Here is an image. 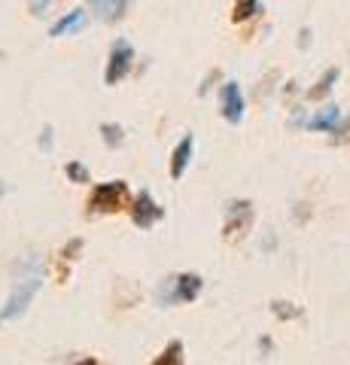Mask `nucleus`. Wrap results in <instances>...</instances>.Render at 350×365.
Segmentation results:
<instances>
[{
	"mask_svg": "<svg viewBox=\"0 0 350 365\" xmlns=\"http://www.w3.org/2000/svg\"><path fill=\"white\" fill-rule=\"evenodd\" d=\"M220 104H222V116L225 122L238 125L244 119V95H241V86L238 83H225L222 86V95H220Z\"/></svg>",
	"mask_w": 350,
	"mask_h": 365,
	"instance_id": "6e6552de",
	"label": "nucleus"
},
{
	"mask_svg": "<svg viewBox=\"0 0 350 365\" xmlns=\"http://www.w3.org/2000/svg\"><path fill=\"white\" fill-rule=\"evenodd\" d=\"M86 6L104 25H116L128 16V0H86Z\"/></svg>",
	"mask_w": 350,
	"mask_h": 365,
	"instance_id": "423d86ee",
	"label": "nucleus"
},
{
	"mask_svg": "<svg viewBox=\"0 0 350 365\" xmlns=\"http://www.w3.org/2000/svg\"><path fill=\"white\" fill-rule=\"evenodd\" d=\"M40 287H43V265H40V259H28L25 268L19 271L13 292H9V299H6L4 319H16L25 314L28 304L34 302V295L40 292Z\"/></svg>",
	"mask_w": 350,
	"mask_h": 365,
	"instance_id": "f257e3e1",
	"label": "nucleus"
},
{
	"mask_svg": "<svg viewBox=\"0 0 350 365\" xmlns=\"http://www.w3.org/2000/svg\"><path fill=\"white\" fill-rule=\"evenodd\" d=\"M262 13V4L259 0H235V9H232V21H247Z\"/></svg>",
	"mask_w": 350,
	"mask_h": 365,
	"instance_id": "ddd939ff",
	"label": "nucleus"
},
{
	"mask_svg": "<svg viewBox=\"0 0 350 365\" xmlns=\"http://www.w3.org/2000/svg\"><path fill=\"white\" fill-rule=\"evenodd\" d=\"M338 83V67H329V71L323 73V79L314 88H308V101H320V98H326L332 91V86Z\"/></svg>",
	"mask_w": 350,
	"mask_h": 365,
	"instance_id": "f8f14e48",
	"label": "nucleus"
},
{
	"mask_svg": "<svg viewBox=\"0 0 350 365\" xmlns=\"http://www.w3.org/2000/svg\"><path fill=\"white\" fill-rule=\"evenodd\" d=\"M86 28V9H71L67 16H61L58 21L52 25L49 37L52 40H61V37H73V34H80Z\"/></svg>",
	"mask_w": 350,
	"mask_h": 365,
	"instance_id": "1a4fd4ad",
	"label": "nucleus"
},
{
	"mask_svg": "<svg viewBox=\"0 0 350 365\" xmlns=\"http://www.w3.org/2000/svg\"><path fill=\"white\" fill-rule=\"evenodd\" d=\"M153 365H183V344H180V341H171V344L165 347V353Z\"/></svg>",
	"mask_w": 350,
	"mask_h": 365,
	"instance_id": "2eb2a0df",
	"label": "nucleus"
},
{
	"mask_svg": "<svg viewBox=\"0 0 350 365\" xmlns=\"http://www.w3.org/2000/svg\"><path fill=\"white\" fill-rule=\"evenodd\" d=\"M52 4H55V0H31V13L40 19V16H46V9H49Z\"/></svg>",
	"mask_w": 350,
	"mask_h": 365,
	"instance_id": "6ab92c4d",
	"label": "nucleus"
},
{
	"mask_svg": "<svg viewBox=\"0 0 350 365\" xmlns=\"http://www.w3.org/2000/svg\"><path fill=\"white\" fill-rule=\"evenodd\" d=\"M80 365H98V362H95V359H83Z\"/></svg>",
	"mask_w": 350,
	"mask_h": 365,
	"instance_id": "4be33fe9",
	"label": "nucleus"
},
{
	"mask_svg": "<svg viewBox=\"0 0 350 365\" xmlns=\"http://www.w3.org/2000/svg\"><path fill=\"white\" fill-rule=\"evenodd\" d=\"M205 280L198 274H177V277H168V283L159 292V304H186V302H195Z\"/></svg>",
	"mask_w": 350,
	"mask_h": 365,
	"instance_id": "f03ea898",
	"label": "nucleus"
},
{
	"mask_svg": "<svg viewBox=\"0 0 350 365\" xmlns=\"http://www.w3.org/2000/svg\"><path fill=\"white\" fill-rule=\"evenodd\" d=\"M332 134H335V143H350V116H347L341 125H338Z\"/></svg>",
	"mask_w": 350,
	"mask_h": 365,
	"instance_id": "a211bd4d",
	"label": "nucleus"
},
{
	"mask_svg": "<svg viewBox=\"0 0 350 365\" xmlns=\"http://www.w3.org/2000/svg\"><path fill=\"white\" fill-rule=\"evenodd\" d=\"M125 204H128V182L125 180H110V182L95 186L88 207H92L95 213H113V210H122Z\"/></svg>",
	"mask_w": 350,
	"mask_h": 365,
	"instance_id": "7ed1b4c3",
	"label": "nucleus"
},
{
	"mask_svg": "<svg viewBox=\"0 0 350 365\" xmlns=\"http://www.w3.org/2000/svg\"><path fill=\"white\" fill-rule=\"evenodd\" d=\"M67 180H73V182H88L92 180V174L86 170V165H80V162H67Z\"/></svg>",
	"mask_w": 350,
	"mask_h": 365,
	"instance_id": "dca6fc26",
	"label": "nucleus"
},
{
	"mask_svg": "<svg viewBox=\"0 0 350 365\" xmlns=\"http://www.w3.org/2000/svg\"><path fill=\"white\" fill-rule=\"evenodd\" d=\"M271 311H274L280 319H292V317H302V311H299V307H292L289 302H274V304H271Z\"/></svg>",
	"mask_w": 350,
	"mask_h": 365,
	"instance_id": "f3484780",
	"label": "nucleus"
},
{
	"mask_svg": "<svg viewBox=\"0 0 350 365\" xmlns=\"http://www.w3.org/2000/svg\"><path fill=\"white\" fill-rule=\"evenodd\" d=\"M131 67H134V46L125 37L113 40L110 58H107V71H104V83L107 86H119L122 79L131 73Z\"/></svg>",
	"mask_w": 350,
	"mask_h": 365,
	"instance_id": "20e7f679",
	"label": "nucleus"
},
{
	"mask_svg": "<svg viewBox=\"0 0 350 365\" xmlns=\"http://www.w3.org/2000/svg\"><path fill=\"white\" fill-rule=\"evenodd\" d=\"M101 137H104V143L110 146H122L125 143V128H122V125H116V122H104L101 125Z\"/></svg>",
	"mask_w": 350,
	"mask_h": 365,
	"instance_id": "4468645a",
	"label": "nucleus"
},
{
	"mask_svg": "<svg viewBox=\"0 0 350 365\" xmlns=\"http://www.w3.org/2000/svg\"><path fill=\"white\" fill-rule=\"evenodd\" d=\"M40 146L43 150H52V125H46V128H43V134H40Z\"/></svg>",
	"mask_w": 350,
	"mask_h": 365,
	"instance_id": "aec40b11",
	"label": "nucleus"
},
{
	"mask_svg": "<svg viewBox=\"0 0 350 365\" xmlns=\"http://www.w3.org/2000/svg\"><path fill=\"white\" fill-rule=\"evenodd\" d=\"M308 43H311V31H308V28H304V31H302V40H299V46H302V49H304V46H308Z\"/></svg>",
	"mask_w": 350,
	"mask_h": 365,
	"instance_id": "412c9836",
	"label": "nucleus"
},
{
	"mask_svg": "<svg viewBox=\"0 0 350 365\" xmlns=\"http://www.w3.org/2000/svg\"><path fill=\"white\" fill-rule=\"evenodd\" d=\"M131 216H134V222H138L140 228H153L159 220H165V207H159V204L153 201V195L150 192H140L138 195V201H134V210H131Z\"/></svg>",
	"mask_w": 350,
	"mask_h": 365,
	"instance_id": "0eeeda50",
	"label": "nucleus"
},
{
	"mask_svg": "<svg viewBox=\"0 0 350 365\" xmlns=\"http://www.w3.org/2000/svg\"><path fill=\"white\" fill-rule=\"evenodd\" d=\"M302 125L304 128H311V131H335L338 125H341V110H338L335 104H329V107H323L320 113H314L311 119H304Z\"/></svg>",
	"mask_w": 350,
	"mask_h": 365,
	"instance_id": "9b49d317",
	"label": "nucleus"
},
{
	"mask_svg": "<svg viewBox=\"0 0 350 365\" xmlns=\"http://www.w3.org/2000/svg\"><path fill=\"white\" fill-rule=\"evenodd\" d=\"M192 153H195V137L186 134L183 140L177 143L174 155H171V177H174V180H180V177L186 174V168H189V162H192Z\"/></svg>",
	"mask_w": 350,
	"mask_h": 365,
	"instance_id": "9d476101",
	"label": "nucleus"
},
{
	"mask_svg": "<svg viewBox=\"0 0 350 365\" xmlns=\"http://www.w3.org/2000/svg\"><path fill=\"white\" fill-rule=\"evenodd\" d=\"M253 222V204L250 201H232L229 204V216H225V237L238 241L247 235V228Z\"/></svg>",
	"mask_w": 350,
	"mask_h": 365,
	"instance_id": "39448f33",
	"label": "nucleus"
}]
</instances>
